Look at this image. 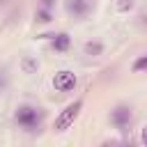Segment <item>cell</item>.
Returning a JSON list of instances; mask_svg holds the SVG:
<instances>
[{
    "label": "cell",
    "mask_w": 147,
    "mask_h": 147,
    "mask_svg": "<svg viewBox=\"0 0 147 147\" xmlns=\"http://www.w3.org/2000/svg\"><path fill=\"white\" fill-rule=\"evenodd\" d=\"M7 2H9V0H0V5H7Z\"/></svg>",
    "instance_id": "9a60e30c"
},
{
    "label": "cell",
    "mask_w": 147,
    "mask_h": 147,
    "mask_svg": "<svg viewBox=\"0 0 147 147\" xmlns=\"http://www.w3.org/2000/svg\"><path fill=\"white\" fill-rule=\"evenodd\" d=\"M39 5H41V7H48V9H55L57 0H39Z\"/></svg>",
    "instance_id": "4fadbf2b"
},
{
    "label": "cell",
    "mask_w": 147,
    "mask_h": 147,
    "mask_svg": "<svg viewBox=\"0 0 147 147\" xmlns=\"http://www.w3.org/2000/svg\"><path fill=\"white\" fill-rule=\"evenodd\" d=\"M80 110H83V99H76V101L67 103V106L60 110V115L55 117V122H53V129H55L57 133L67 131V129H69V126L76 122V117L80 115Z\"/></svg>",
    "instance_id": "3957f363"
},
{
    "label": "cell",
    "mask_w": 147,
    "mask_h": 147,
    "mask_svg": "<svg viewBox=\"0 0 147 147\" xmlns=\"http://www.w3.org/2000/svg\"><path fill=\"white\" fill-rule=\"evenodd\" d=\"M44 117H46L44 108H41V106H37V103H30V101L18 103V106L14 108V122H16L23 131H28V133L39 131V126H41Z\"/></svg>",
    "instance_id": "6da1fadb"
},
{
    "label": "cell",
    "mask_w": 147,
    "mask_h": 147,
    "mask_svg": "<svg viewBox=\"0 0 147 147\" xmlns=\"http://www.w3.org/2000/svg\"><path fill=\"white\" fill-rule=\"evenodd\" d=\"M103 51H106V44H103L101 39H90V41H85V46H83V53H85L87 57H99V55H103Z\"/></svg>",
    "instance_id": "ba28073f"
},
{
    "label": "cell",
    "mask_w": 147,
    "mask_h": 147,
    "mask_svg": "<svg viewBox=\"0 0 147 147\" xmlns=\"http://www.w3.org/2000/svg\"><path fill=\"white\" fill-rule=\"evenodd\" d=\"M18 64H21V71H23L25 76H34V74H39V69H41V62H39L34 55H23Z\"/></svg>",
    "instance_id": "52a82bcc"
},
{
    "label": "cell",
    "mask_w": 147,
    "mask_h": 147,
    "mask_svg": "<svg viewBox=\"0 0 147 147\" xmlns=\"http://www.w3.org/2000/svg\"><path fill=\"white\" fill-rule=\"evenodd\" d=\"M131 71H133V74L147 71V55H138V57L133 60V64H131Z\"/></svg>",
    "instance_id": "30bf717a"
},
{
    "label": "cell",
    "mask_w": 147,
    "mask_h": 147,
    "mask_svg": "<svg viewBox=\"0 0 147 147\" xmlns=\"http://www.w3.org/2000/svg\"><path fill=\"white\" fill-rule=\"evenodd\" d=\"M34 21H37L39 25H48V23H53V9L39 5V7L34 9Z\"/></svg>",
    "instance_id": "9c48e42d"
},
{
    "label": "cell",
    "mask_w": 147,
    "mask_h": 147,
    "mask_svg": "<svg viewBox=\"0 0 147 147\" xmlns=\"http://www.w3.org/2000/svg\"><path fill=\"white\" fill-rule=\"evenodd\" d=\"M108 122L113 129H117L119 133H126L133 124V108L129 103H117L113 106V110L108 113Z\"/></svg>",
    "instance_id": "7a4b0ae2"
},
{
    "label": "cell",
    "mask_w": 147,
    "mask_h": 147,
    "mask_svg": "<svg viewBox=\"0 0 147 147\" xmlns=\"http://www.w3.org/2000/svg\"><path fill=\"white\" fill-rule=\"evenodd\" d=\"M140 142L142 145H147V124L142 126V131H140Z\"/></svg>",
    "instance_id": "5bb4252c"
},
{
    "label": "cell",
    "mask_w": 147,
    "mask_h": 147,
    "mask_svg": "<svg viewBox=\"0 0 147 147\" xmlns=\"http://www.w3.org/2000/svg\"><path fill=\"white\" fill-rule=\"evenodd\" d=\"M51 83H53V87L57 92H74V87L78 85V78H76V74L71 69H60V71H55Z\"/></svg>",
    "instance_id": "277c9868"
},
{
    "label": "cell",
    "mask_w": 147,
    "mask_h": 147,
    "mask_svg": "<svg viewBox=\"0 0 147 147\" xmlns=\"http://www.w3.org/2000/svg\"><path fill=\"white\" fill-rule=\"evenodd\" d=\"M53 39H51V48L55 51V53H67L69 51V46H71V37L67 34V32H57V34H51Z\"/></svg>",
    "instance_id": "8992f818"
},
{
    "label": "cell",
    "mask_w": 147,
    "mask_h": 147,
    "mask_svg": "<svg viewBox=\"0 0 147 147\" xmlns=\"http://www.w3.org/2000/svg\"><path fill=\"white\" fill-rule=\"evenodd\" d=\"M64 9H67L69 16L83 21V18H87L94 11V0H67L64 2Z\"/></svg>",
    "instance_id": "5b68a950"
},
{
    "label": "cell",
    "mask_w": 147,
    "mask_h": 147,
    "mask_svg": "<svg viewBox=\"0 0 147 147\" xmlns=\"http://www.w3.org/2000/svg\"><path fill=\"white\" fill-rule=\"evenodd\" d=\"M7 87H9V74L5 67H0V94L7 92Z\"/></svg>",
    "instance_id": "8fae6325"
},
{
    "label": "cell",
    "mask_w": 147,
    "mask_h": 147,
    "mask_svg": "<svg viewBox=\"0 0 147 147\" xmlns=\"http://www.w3.org/2000/svg\"><path fill=\"white\" fill-rule=\"evenodd\" d=\"M117 9H119V11H129V9H133V0H117Z\"/></svg>",
    "instance_id": "7c38bea8"
}]
</instances>
